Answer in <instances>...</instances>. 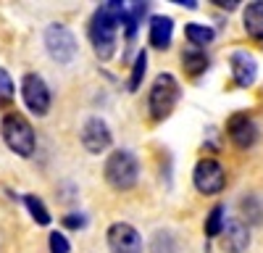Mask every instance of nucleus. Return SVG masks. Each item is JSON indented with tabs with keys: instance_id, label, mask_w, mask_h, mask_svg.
Segmentation results:
<instances>
[{
	"instance_id": "nucleus-1",
	"label": "nucleus",
	"mask_w": 263,
	"mask_h": 253,
	"mask_svg": "<svg viewBox=\"0 0 263 253\" xmlns=\"http://www.w3.org/2000/svg\"><path fill=\"white\" fill-rule=\"evenodd\" d=\"M126 3H119V0H108V3H100V8L92 13L90 21V42L95 48V56L100 61H108L116 50V29L121 24V13H124Z\"/></svg>"
},
{
	"instance_id": "nucleus-2",
	"label": "nucleus",
	"mask_w": 263,
	"mask_h": 253,
	"mask_svg": "<svg viewBox=\"0 0 263 253\" xmlns=\"http://www.w3.org/2000/svg\"><path fill=\"white\" fill-rule=\"evenodd\" d=\"M182 98V87L174 74H158L153 79V87L147 95V111L156 121H163L171 116V111L177 109V103Z\"/></svg>"
},
{
	"instance_id": "nucleus-3",
	"label": "nucleus",
	"mask_w": 263,
	"mask_h": 253,
	"mask_svg": "<svg viewBox=\"0 0 263 253\" xmlns=\"http://www.w3.org/2000/svg\"><path fill=\"white\" fill-rule=\"evenodd\" d=\"M103 177L114 190H132L140 179V161L132 151H114L105 158Z\"/></svg>"
},
{
	"instance_id": "nucleus-4",
	"label": "nucleus",
	"mask_w": 263,
	"mask_h": 253,
	"mask_svg": "<svg viewBox=\"0 0 263 253\" xmlns=\"http://www.w3.org/2000/svg\"><path fill=\"white\" fill-rule=\"evenodd\" d=\"M0 135H3L6 145L21 158H29L37 148V137H34L32 124L21 114H6L3 121H0Z\"/></svg>"
},
{
	"instance_id": "nucleus-5",
	"label": "nucleus",
	"mask_w": 263,
	"mask_h": 253,
	"mask_svg": "<svg viewBox=\"0 0 263 253\" xmlns=\"http://www.w3.org/2000/svg\"><path fill=\"white\" fill-rule=\"evenodd\" d=\"M192 182H195L197 193H203V195H218V193L227 187L224 166L218 164L216 158H200V161L195 164Z\"/></svg>"
},
{
	"instance_id": "nucleus-6",
	"label": "nucleus",
	"mask_w": 263,
	"mask_h": 253,
	"mask_svg": "<svg viewBox=\"0 0 263 253\" xmlns=\"http://www.w3.org/2000/svg\"><path fill=\"white\" fill-rule=\"evenodd\" d=\"M45 48H48V56L55 63H71L74 56H77V37L71 34L69 27L50 24L45 29Z\"/></svg>"
},
{
	"instance_id": "nucleus-7",
	"label": "nucleus",
	"mask_w": 263,
	"mask_h": 253,
	"mask_svg": "<svg viewBox=\"0 0 263 253\" xmlns=\"http://www.w3.org/2000/svg\"><path fill=\"white\" fill-rule=\"evenodd\" d=\"M21 98L34 116H45L50 111V90L40 74H24L21 79Z\"/></svg>"
},
{
	"instance_id": "nucleus-8",
	"label": "nucleus",
	"mask_w": 263,
	"mask_h": 253,
	"mask_svg": "<svg viewBox=\"0 0 263 253\" xmlns=\"http://www.w3.org/2000/svg\"><path fill=\"white\" fill-rule=\"evenodd\" d=\"M82 145H84V151L87 153H92V156H100L105 153L108 148H111V127H108L100 116H90L84 124H82Z\"/></svg>"
},
{
	"instance_id": "nucleus-9",
	"label": "nucleus",
	"mask_w": 263,
	"mask_h": 253,
	"mask_svg": "<svg viewBox=\"0 0 263 253\" xmlns=\"http://www.w3.org/2000/svg\"><path fill=\"white\" fill-rule=\"evenodd\" d=\"M108 248H111V253H142V238L140 232L126 224V222H116L108 227Z\"/></svg>"
},
{
	"instance_id": "nucleus-10",
	"label": "nucleus",
	"mask_w": 263,
	"mask_h": 253,
	"mask_svg": "<svg viewBox=\"0 0 263 253\" xmlns=\"http://www.w3.org/2000/svg\"><path fill=\"white\" fill-rule=\"evenodd\" d=\"M227 135H229V140L239 148V151H248V148H253L255 140H258V127H255V121L248 114L239 111V114H232L229 116Z\"/></svg>"
},
{
	"instance_id": "nucleus-11",
	"label": "nucleus",
	"mask_w": 263,
	"mask_h": 253,
	"mask_svg": "<svg viewBox=\"0 0 263 253\" xmlns=\"http://www.w3.org/2000/svg\"><path fill=\"white\" fill-rule=\"evenodd\" d=\"M229 66H232V79L237 87H250L258 77V61L248 50H234L229 56Z\"/></svg>"
},
{
	"instance_id": "nucleus-12",
	"label": "nucleus",
	"mask_w": 263,
	"mask_h": 253,
	"mask_svg": "<svg viewBox=\"0 0 263 253\" xmlns=\"http://www.w3.org/2000/svg\"><path fill=\"white\" fill-rule=\"evenodd\" d=\"M218 238H221L224 253H245L248 245H250V232L242 222H227Z\"/></svg>"
},
{
	"instance_id": "nucleus-13",
	"label": "nucleus",
	"mask_w": 263,
	"mask_h": 253,
	"mask_svg": "<svg viewBox=\"0 0 263 253\" xmlns=\"http://www.w3.org/2000/svg\"><path fill=\"white\" fill-rule=\"evenodd\" d=\"M171 37H174V21L171 16H153L150 19V45L158 48V50H166L171 45Z\"/></svg>"
},
{
	"instance_id": "nucleus-14",
	"label": "nucleus",
	"mask_w": 263,
	"mask_h": 253,
	"mask_svg": "<svg viewBox=\"0 0 263 253\" xmlns=\"http://www.w3.org/2000/svg\"><path fill=\"white\" fill-rule=\"evenodd\" d=\"M242 24L253 40H263V0H253V3L245 6Z\"/></svg>"
},
{
	"instance_id": "nucleus-15",
	"label": "nucleus",
	"mask_w": 263,
	"mask_h": 253,
	"mask_svg": "<svg viewBox=\"0 0 263 253\" xmlns=\"http://www.w3.org/2000/svg\"><path fill=\"white\" fill-rule=\"evenodd\" d=\"M184 34H187V40L192 42V48H200V50H203L205 45H211L213 37H216V32H213L211 27L197 24V21H192V24L184 27Z\"/></svg>"
},
{
	"instance_id": "nucleus-16",
	"label": "nucleus",
	"mask_w": 263,
	"mask_h": 253,
	"mask_svg": "<svg viewBox=\"0 0 263 253\" xmlns=\"http://www.w3.org/2000/svg\"><path fill=\"white\" fill-rule=\"evenodd\" d=\"M182 63H184V69H187L192 77H197V74H203V71L208 69V56H205V50H200V48H187V50L182 53Z\"/></svg>"
},
{
	"instance_id": "nucleus-17",
	"label": "nucleus",
	"mask_w": 263,
	"mask_h": 253,
	"mask_svg": "<svg viewBox=\"0 0 263 253\" xmlns=\"http://www.w3.org/2000/svg\"><path fill=\"white\" fill-rule=\"evenodd\" d=\"M224 214H227V208H224L221 203H216V206L208 211V216H205V235H208V238H218V235H221V229H224V224H227Z\"/></svg>"
},
{
	"instance_id": "nucleus-18",
	"label": "nucleus",
	"mask_w": 263,
	"mask_h": 253,
	"mask_svg": "<svg viewBox=\"0 0 263 253\" xmlns=\"http://www.w3.org/2000/svg\"><path fill=\"white\" fill-rule=\"evenodd\" d=\"M239 208H242V216L250 224H260L263 222V201L258 195H245L239 201Z\"/></svg>"
},
{
	"instance_id": "nucleus-19",
	"label": "nucleus",
	"mask_w": 263,
	"mask_h": 253,
	"mask_svg": "<svg viewBox=\"0 0 263 253\" xmlns=\"http://www.w3.org/2000/svg\"><path fill=\"white\" fill-rule=\"evenodd\" d=\"M24 203H27V208H29V214H32V219L37 222V224H50V211L45 208V203H42L37 195H24Z\"/></svg>"
},
{
	"instance_id": "nucleus-20",
	"label": "nucleus",
	"mask_w": 263,
	"mask_h": 253,
	"mask_svg": "<svg viewBox=\"0 0 263 253\" xmlns=\"http://www.w3.org/2000/svg\"><path fill=\"white\" fill-rule=\"evenodd\" d=\"M153 253H177V238L171 235V232H156V238H153V245H150Z\"/></svg>"
},
{
	"instance_id": "nucleus-21",
	"label": "nucleus",
	"mask_w": 263,
	"mask_h": 253,
	"mask_svg": "<svg viewBox=\"0 0 263 253\" xmlns=\"http://www.w3.org/2000/svg\"><path fill=\"white\" fill-rule=\"evenodd\" d=\"M145 69H147V53L142 50V53L137 56V61H135V66H132V77H129V93H135V90L140 87V82H142V77H145Z\"/></svg>"
},
{
	"instance_id": "nucleus-22",
	"label": "nucleus",
	"mask_w": 263,
	"mask_h": 253,
	"mask_svg": "<svg viewBox=\"0 0 263 253\" xmlns=\"http://www.w3.org/2000/svg\"><path fill=\"white\" fill-rule=\"evenodd\" d=\"M13 93H16V87H13L11 74L6 69H0V103H8L13 98Z\"/></svg>"
},
{
	"instance_id": "nucleus-23",
	"label": "nucleus",
	"mask_w": 263,
	"mask_h": 253,
	"mask_svg": "<svg viewBox=\"0 0 263 253\" xmlns=\"http://www.w3.org/2000/svg\"><path fill=\"white\" fill-rule=\"evenodd\" d=\"M48 245H50V253H69L71 250V245H69V240H66L63 232H50Z\"/></svg>"
},
{
	"instance_id": "nucleus-24",
	"label": "nucleus",
	"mask_w": 263,
	"mask_h": 253,
	"mask_svg": "<svg viewBox=\"0 0 263 253\" xmlns=\"http://www.w3.org/2000/svg\"><path fill=\"white\" fill-rule=\"evenodd\" d=\"M87 224V216L84 214H69V216H63V227H69V229H82Z\"/></svg>"
},
{
	"instance_id": "nucleus-25",
	"label": "nucleus",
	"mask_w": 263,
	"mask_h": 253,
	"mask_svg": "<svg viewBox=\"0 0 263 253\" xmlns=\"http://www.w3.org/2000/svg\"><path fill=\"white\" fill-rule=\"evenodd\" d=\"M213 6H218V8H227V11H234L239 3H237V0H213Z\"/></svg>"
},
{
	"instance_id": "nucleus-26",
	"label": "nucleus",
	"mask_w": 263,
	"mask_h": 253,
	"mask_svg": "<svg viewBox=\"0 0 263 253\" xmlns=\"http://www.w3.org/2000/svg\"><path fill=\"white\" fill-rule=\"evenodd\" d=\"M177 6H184V8H190V11H195V8H197V3H195V0H179Z\"/></svg>"
}]
</instances>
